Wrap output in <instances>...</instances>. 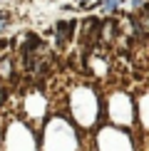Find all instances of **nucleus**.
I'll return each instance as SVG.
<instances>
[{
	"label": "nucleus",
	"instance_id": "nucleus-2",
	"mask_svg": "<svg viewBox=\"0 0 149 151\" xmlns=\"http://www.w3.org/2000/svg\"><path fill=\"white\" fill-rule=\"evenodd\" d=\"M119 3H122V0H99V5L104 8V12H112V10H114Z\"/></svg>",
	"mask_w": 149,
	"mask_h": 151
},
{
	"label": "nucleus",
	"instance_id": "nucleus-1",
	"mask_svg": "<svg viewBox=\"0 0 149 151\" xmlns=\"http://www.w3.org/2000/svg\"><path fill=\"white\" fill-rule=\"evenodd\" d=\"M72 27H74L72 20H62V22H57V35H60V37H57V45H60V47L72 37Z\"/></svg>",
	"mask_w": 149,
	"mask_h": 151
}]
</instances>
